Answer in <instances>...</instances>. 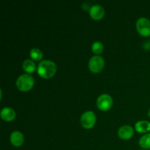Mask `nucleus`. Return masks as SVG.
Listing matches in <instances>:
<instances>
[{"label": "nucleus", "mask_w": 150, "mask_h": 150, "mask_svg": "<svg viewBox=\"0 0 150 150\" xmlns=\"http://www.w3.org/2000/svg\"><path fill=\"white\" fill-rule=\"evenodd\" d=\"M38 74L44 79H49L54 76L57 72V65L51 60H42L38 66Z\"/></svg>", "instance_id": "f257e3e1"}, {"label": "nucleus", "mask_w": 150, "mask_h": 150, "mask_svg": "<svg viewBox=\"0 0 150 150\" xmlns=\"http://www.w3.org/2000/svg\"><path fill=\"white\" fill-rule=\"evenodd\" d=\"M16 84L21 92H28L33 88L35 80L30 74H23L18 78Z\"/></svg>", "instance_id": "f03ea898"}, {"label": "nucleus", "mask_w": 150, "mask_h": 150, "mask_svg": "<svg viewBox=\"0 0 150 150\" xmlns=\"http://www.w3.org/2000/svg\"><path fill=\"white\" fill-rule=\"evenodd\" d=\"M96 115L92 111H88L83 113L80 119V122L82 127L86 130L92 129L96 123Z\"/></svg>", "instance_id": "7ed1b4c3"}, {"label": "nucleus", "mask_w": 150, "mask_h": 150, "mask_svg": "<svg viewBox=\"0 0 150 150\" xmlns=\"http://www.w3.org/2000/svg\"><path fill=\"white\" fill-rule=\"evenodd\" d=\"M105 66V61L104 59L100 55L93 56L89 59L88 67L89 70L93 73H99L103 69Z\"/></svg>", "instance_id": "20e7f679"}, {"label": "nucleus", "mask_w": 150, "mask_h": 150, "mask_svg": "<svg viewBox=\"0 0 150 150\" xmlns=\"http://www.w3.org/2000/svg\"><path fill=\"white\" fill-rule=\"evenodd\" d=\"M97 106L98 109L102 111H107L113 106V99L111 95L103 94L97 99Z\"/></svg>", "instance_id": "39448f33"}, {"label": "nucleus", "mask_w": 150, "mask_h": 150, "mask_svg": "<svg viewBox=\"0 0 150 150\" xmlns=\"http://www.w3.org/2000/svg\"><path fill=\"white\" fill-rule=\"evenodd\" d=\"M136 29L142 37L150 36V21L146 18H140L136 21Z\"/></svg>", "instance_id": "423d86ee"}, {"label": "nucleus", "mask_w": 150, "mask_h": 150, "mask_svg": "<svg viewBox=\"0 0 150 150\" xmlns=\"http://www.w3.org/2000/svg\"><path fill=\"white\" fill-rule=\"evenodd\" d=\"M89 13L90 17L93 20L100 21L103 19V18L105 16V10L102 6L99 4H95L89 9Z\"/></svg>", "instance_id": "0eeeda50"}, {"label": "nucleus", "mask_w": 150, "mask_h": 150, "mask_svg": "<svg viewBox=\"0 0 150 150\" xmlns=\"http://www.w3.org/2000/svg\"><path fill=\"white\" fill-rule=\"evenodd\" d=\"M134 130L131 126L123 125L118 130V136L122 140H129L133 137Z\"/></svg>", "instance_id": "6e6552de"}, {"label": "nucleus", "mask_w": 150, "mask_h": 150, "mask_svg": "<svg viewBox=\"0 0 150 150\" xmlns=\"http://www.w3.org/2000/svg\"><path fill=\"white\" fill-rule=\"evenodd\" d=\"M10 141L12 145L16 147H19L24 143V136L20 131H14L10 134Z\"/></svg>", "instance_id": "1a4fd4ad"}, {"label": "nucleus", "mask_w": 150, "mask_h": 150, "mask_svg": "<svg viewBox=\"0 0 150 150\" xmlns=\"http://www.w3.org/2000/svg\"><path fill=\"white\" fill-rule=\"evenodd\" d=\"M1 118L5 122H12L16 118V112L13 108L10 107H5L2 108L0 112Z\"/></svg>", "instance_id": "9d476101"}, {"label": "nucleus", "mask_w": 150, "mask_h": 150, "mask_svg": "<svg viewBox=\"0 0 150 150\" xmlns=\"http://www.w3.org/2000/svg\"><path fill=\"white\" fill-rule=\"evenodd\" d=\"M135 130L139 133H146L150 131V122L146 120L139 121L135 125Z\"/></svg>", "instance_id": "9b49d317"}, {"label": "nucleus", "mask_w": 150, "mask_h": 150, "mask_svg": "<svg viewBox=\"0 0 150 150\" xmlns=\"http://www.w3.org/2000/svg\"><path fill=\"white\" fill-rule=\"evenodd\" d=\"M22 67L23 70L26 73V74L33 73L36 70V65L33 60L26 59L22 64Z\"/></svg>", "instance_id": "f8f14e48"}, {"label": "nucleus", "mask_w": 150, "mask_h": 150, "mask_svg": "<svg viewBox=\"0 0 150 150\" xmlns=\"http://www.w3.org/2000/svg\"><path fill=\"white\" fill-rule=\"evenodd\" d=\"M139 144L142 149L146 150L150 149V133L144 135L139 139Z\"/></svg>", "instance_id": "ddd939ff"}, {"label": "nucleus", "mask_w": 150, "mask_h": 150, "mask_svg": "<svg viewBox=\"0 0 150 150\" xmlns=\"http://www.w3.org/2000/svg\"><path fill=\"white\" fill-rule=\"evenodd\" d=\"M29 56H30V58L32 59L33 61L35 62H39L41 61L42 59V52L39 49V48H32L30 51L29 53Z\"/></svg>", "instance_id": "4468645a"}, {"label": "nucleus", "mask_w": 150, "mask_h": 150, "mask_svg": "<svg viewBox=\"0 0 150 150\" xmlns=\"http://www.w3.org/2000/svg\"><path fill=\"white\" fill-rule=\"evenodd\" d=\"M103 49V44L101 42H100V41H96L92 45V52L96 54V55H100V54H102Z\"/></svg>", "instance_id": "2eb2a0df"}, {"label": "nucleus", "mask_w": 150, "mask_h": 150, "mask_svg": "<svg viewBox=\"0 0 150 150\" xmlns=\"http://www.w3.org/2000/svg\"><path fill=\"white\" fill-rule=\"evenodd\" d=\"M147 115H148V117H149L150 118V108L149 110H148V112H147Z\"/></svg>", "instance_id": "dca6fc26"}, {"label": "nucleus", "mask_w": 150, "mask_h": 150, "mask_svg": "<svg viewBox=\"0 0 150 150\" xmlns=\"http://www.w3.org/2000/svg\"><path fill=\"white\" fill-rule=\"evenodd\" d=\"M142 150H145V149H142Z\"/></svg>", "instance_id": "f3484780"}]
</instances>
